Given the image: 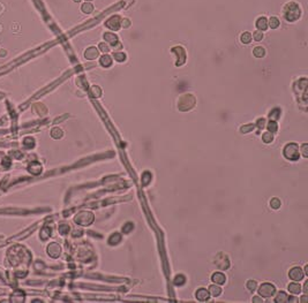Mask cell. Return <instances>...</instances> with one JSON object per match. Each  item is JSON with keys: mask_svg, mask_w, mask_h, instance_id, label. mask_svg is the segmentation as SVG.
<instances>
[{"mask_svg": "<svg viewBox=\"0 0 308 303\" xmlns=\"http://www.w3.org/2000/svg\"><path fill=\"white\" fill-rule=\"evenodd\" d=\"M284 17L289 22H294L301 16V8L295 1H290L284 6Z\"/></svg>", "mask_w": 308, "mask_h": 303, "instance_id": "1", "label": "cell"}, {"mask_svg": "<svg viewBox=\"0 0 308 303\" xmlns=\"http://www.w3.org/2000/svg\"><path fill=\"white\" fill-rule=\"evenodd\" d=\"M284 157L290 160H298L300 157L299 147L295 143H290L284 148Z\"/></svg>", "mask_w": 308, "mask_h": 303, "instance_id": "2", "label": "cell"}, {"mask_svg": "<svg viewBox=\"0 0 308 303\" xmlns=\"http://www.w3.org/2000/svg\"><path fill=\"white\" fill-rule=\"evenodd\" d=\"M194 105H195V98L192 95H184L179 99L178 107L181 111H187V110H190Z\"/></svg>", "mask_w": 308, "mask_h": 303, "instance_id": "3", "label": "cell"}, {"mask_svg": "<svg viewBox=\"0 0 308 303\" xmlns=\"http://www.w3.org/2000/svg\"><path fill=\"white\" fill-rule=\"evenodd\" d=\"M276 292V287L270 282H264L259 288V294L262 297H271Z\"/></svg>", "mask_w": 308, "mask_h": 303, "instance_id": "4", "label": "cell"}, {"mask_svg": "<svg viewBox=\"0 0 308 303\" xmlns=\"http://www.w3.org/2000/svg\"><path fill=\"white\" fill-rule=\"evenodd\" d=\"M105 25L109 29L113 30V31L119 30L121 28V17L119 15H114V16L110 17V19L106 21Z\"/></svg>", "mask_w": 308, "mask_h": 303, "instance_id": "5", "label": "cell"}, {"mask_svg": "<svg viewBox=\"0 0 308 303\" xmlns=\"http://www.w3.org/2000/svg\"><path fill=\"white\" fill-rule=\"evenodd\" d=\"M304 271L301 270L300 267H298V266H294L292 267L290 271H289V277H290V279H292L293 281H300L304 279Z\"/></svg>", "mask_w": 308, "mask_h": 303, "instance_id": "6", "label": "cell"}, {"mask_svg": "<svg viewBox=\"0 0 308 303\" xmlns=\"http://www.w3.org/2000/svg\"><path fill=\"white\" fill-rule=\"evenodd\" d=\"M256 28L260 29L261 31L268 29V19L265 16H260L256 21Z\"/></svg>", "mask_w": 308, "mask_h": 303, "instance_id": "7", "label": "cell"}, {"mask_svg": "<svg viewBox=\"0 0 308 303\" xmlns=\"http://www.w3.org/2000/svg\"><path fill=\"white\" fill-rule=\"evenodd\" d=\"M196 299L200 300V301H207L209 299V290H207L205 288H200L199 290H196L195 293Z\"/></svg>", "mask_w": 308, "mask_h": 303, "instance_id": "8", "label": "cell"}, {"mask_svg": "<svg viewBox=\"0 0 308 303\" xmlns=\"http://www.w3.org/2000/svg\"><path fill=\"white\" fill-rule=\"evenodd\" d=\"M84 57L87 58V59H96L98 57V50L96 47H94V46H91L89 49H87L85 52H84Z\"/></svg>", "mask_w": 308, "mask_h": 303, "instance_id": "9", "label": "cell"}, {"mask_svg": "<svg viewBox=\"0 0 308 303\" xmlns=\"http://www.w3.org/2000/svg\"><path fill=\"white\" fill-rule=\"evenodd\" d=\"M211 279H212L214 282H216V284H218V285H223V284L226 281V277L222 273V272H216V273L212 274Z\"/></svg>", "mask_w": 308, "mask_h": 303, "instance_id": "10", "label": "cell"}, {"mask_svg": "<svg viewBox=\"0 0 308 303\" xmlns=\"http://www.w3.org/2000/svg\"><path fill=\"white\" fill-rule=\"evenodd\" d=\"M104 39L112 45H114L117 42H119V40H118V36L112 34V32H105V34H104Z\"/></svg>", "mask_w": 308, "mask_h": 303, "instance_id": "11", "label": "cell"}, {"mask_svg": "<svg viewBox=\"0 0 308 303\" xmlns=\"http://www.w3.org/2000/svg\"><path fill=\"white\" fill-rule=\"evenodd\" d=\"M99 62H100V65H102V66L110 67L111 65H112V58H111L109 54H104L103 57H100Z\"/></svg>", "mask_w": 308, "mask_h": 303, "instance_id": "12", "label": "cell"}, {"mask_svg": "<svg viewBox=\"0 0 308 303\" xmlns=\"http://www.w3.org/2000/svg\"><path fill=\"white\" fill-rule=\"evenodd\" d=\"M289 292L290 293H293V294H299L301 292V286L298 284V282H292L289 285Z\"/></svg>", "mask_w": 308, "mask_h": 303, "instance_id": "13", "label": "cell"}, {"mask_svg": "<svg viewBox=\"0 0 308 303\" xmlns=\"http://www.w3.org/2000/svg\"><path fill=\"white\" fill-rule=\"evenodd\" d=\"M220 293H222V288L220 287H218V286H215V285H212L209 287V294H211L212 296H219L220 295Z\"/></svg>", "mask_w": 308, "mask_h": 303, "instance_id": "14", "label": "cell"}, {"mask_svg": "<svg viewBox=\"0 0 308 303\" xmlns=\"http://www.w3.org/2000/svg\"><path fill=\"white\" fill-rule=\"evenodd\" d=\"M287 300H289V296L286 295V293H284V292H279L277 294V296H276V302H278V303H284V302H287Z\"/></svg>", "mask_w": 308, "mask_h": 303, "instance_id": "15", "label": "cell"}, {"mask_svg": "<svg viewBox=\"0 0 308 303\" xmlns=\"http://www.w3.org/2000/svg\"><path fill=\"white\" fill-rule=\"evenodd\" d=\"M279 24H280V22H279V20H278L276 16H272V17L269 19L268 25H270L271 29H276V28H278V27H279Z\"/></svg>", "mask_w": 308, "mask_h": 303, "instance_id": "16", "label": "cell"}, {"mask_svg": "<svg viewBox=\"0 0 308 303\" xmlns=\"http://www.w3.org/2000/svg\"><path fill=\"white\" fill-rule=\"evenodd\" d=\"M83 13H85V14H90L92 13V10H94V6H92V4L90 2H84L82 5V7H81Z\"/></svg>", "mask_w": 308, "mask_h": 303, "instance_id": "17", "label": "cell"}, {"mask_svg": "<svg viewBox=\"0 0 308 303\" xmlns=\"http://www.w3.org/2000/svg\"><path fill=\"white\" fill-rule=\"evenodd\" d=\"M240 40L244 44H249L252 42V35L249 32H244V34H241Z\"/></svg>", "mask_w": 308, "mask_h": 303, "instance_id": "18", "label": "cell"}, {"mask_svg": "<svg viewBox=\"0 0 308 303\" xmlns=\"http://www.w3.org/2000/svg\"><path fill=\"white\" fill-rule=\"evenodd\" d=\"M254 55H255L256 58H262L264 57V54H265V51H264V49H263L262 46H256L255 49H254Z\"/></svg>", "mask_w": 308, "mask_h": 303, "instance_id": "19", "label": "cell"}, {"mask_svg": "<svg viewBox=\"0 0 308 303\" xmlns=\"http://www.w3.org/2000/svg\"><path fill=\"white\" fill-rule=\"evenodd\" d=\"M174 285L175 286H182L185 282H186V278H185V275H182V274H179V275H177L175 278H174Z\"/></svg>", "mask_w": 308, "mask_h": 303, "instance_id": "20", "label": "cell"}, {"mask_svg": "<svg viewBox=\"0 0 308 303\" xmlns=\"http://www.w3.org/2000/svg\"><path fill=\"white\" fill-rule=\"evenodd\" d=\"M267 128H268V130H269L270 133H276V132L278 130L277 122H276L275 120H271V121H269V123H268Z\"/></svg>", "mask_w": 308, "mask_h": 303, "instance_id": "21", "label": "cell"}, {"mask_svg": "<svg viewBox=\"0 0 308 303\" xmlns=\"http://www.w3.org/2000/svg\"><path fill=\"white\" fill-rule=\"evenodd\" d=\"M113 57H114V60H117V61H119V62H122V61L126 60V54L122 53V52H115V53L113 54Z\"/></svg>", "mask_w": 308, "mask_h": 303, "instance_id": "22", "label": "cell"}, {"mask_svg": "<svg viewBox=\"0 0 308 303\" xmlns=\"http://www.w3.org/2000/svg\"><path fill=\"white\" fill-rule=\"evenodd\" d=\"M246 286H247L248 290H250V292H254V290L257 288V284H256V281L254 280H248Z\"/></svg>", "mask_w": 308, "mask_h": 303, "instance_id": "23", "label": "cell"}, {"mask_svg": "<svg viewBox=\"0 0 308 303\" xmlns=\"http://www.w3.org/2000/svg\"><path fill=\"white\" fill-rule=\"evenodd\" d=\"M272 140H274V135H272V133L267 132L265 134H263V142H265V143H270V142H272Z\"/></svg>", "mask_w": 308, "mask_h": 303, "instance_id": "24", "label": "cell"}, {"mask_svg": "<svg viewBox=\"0 0 308 303\" xmlns=\"http://www.w3.org/2000/svg\"><path fill=\"white\" fill-rule=\"evenodd\" d=\"M91 95L94 97H99L100 95H102V90H100V88L99 87H92L91 88Z\"/></svg>", "mask_w": 308, "mask_h": 303, "instance_id": "25", "label": "cell"}, {"mask_svg": "<svg viewBox=\"0 0 308 303\" xmlns=\"http://www.w3.org/2000/svg\"><path fill=\"white\" fill-rule=\"evenodd\" d=\"M51 135H52L54 138H59V137L62 136V132H61V129H59V128H54V129H52Z\"/></svg>", "mask_w": 308, "mask_h": 303, "instance_id": "26", "label": "cell"}, {"mask_svg": "<svg viewBox=\"0 0 308 303\" xmlns=\"http://www.w3.org/2000/svg\"><path fill=\"white\" fill-rule=\"evenodd\" d=\"M270 205L272 209H278V207L280 206V201L278 200V198H272L270 201Z\"/></svg>", "mask_w": 308, "mask_h": 303, "instance_id": "27", "label": "cell"}, {"mask_svg": "<svg viewBox=\"0 0 308 303\" xmlns=\"http://www.w3.org/2000/svg\"><path fill=\"white\" fill-rule=\"evenodd\" d=\"M253 37H254V39H255V40L260 42V40H261V39L263 38V32L261 31V30H256L255 32H254V35H253Z\"/></svg>", "mask_w": 308, "mask_h": 303, "instance_id": "28", "label": "cell"}, {"mask_svg": "<svg viewBox=\"0 0 308 303\" xmlns=\"http://www.w3.org/2000/svg\"><path fill=\"white\" fill-rule=\"evenodd\" d=\"M98 47H99V51L104 52V53H107V52L110 51V47L105 43H100V44L98 45Z\"/></svg>", "mask_w": 308, "mask_h": 303, "instance_id": "29", "label": "cell"}, {"mask_svg": "<svg viewBox=\"0 0 308 303\" xmlns=\"http://www.w3.org/2000/svg\"><path fill=\"white\" fill-rule=\"evenodd\" d=\"M130 25V20L129 19H121V27L128 28Z\"/></svg>", "mask_w": 308, "mask_h": 303, "instance_id": "30", "label": "cell"}, {"mask_svg": "<svg viewBox=\"0 0 308 303\" xmlns=\"http://www.w3.org/2000/svg\"><path fill=\"white\" fill-rule=\"evenodd\" d=\"M129 228H133V225H132V224H127L125 227H122V230H124L125 233H129Z\"/></svg>", "mask_w": 308, "mask_h": 303, "instance_id": "31", "label": "cell"}, {"mask_svg": "<svg viewBox=\"0 0 308 303\" xmlns=\"http://www.w3.org/2000/svg\"><path fill=\"white\" fill-rule=\"evenodd\" d=\"M301 151H302V153H304V157L306 158L308 156V153H307V144H304L302 145V148H301Z\"/></svg>", "mask_w": 308, "mask_h": 303, "instance_id": "32", "label": "cell"}, {"mask_svg": "<svg viewBox=\"0 0 308 303\" xmlns=\"http://www.w3.org/2000/svg\"><path fill=\"white\" fill-rule=\"evenodd\" d=\"M121 47H122V44H121L120 42H117L115 44L113 45V49H114V50H121Z\"/></svg>", "mask_w": 308, "mask_h": 303, "instance_id": "33", "label": "cell"}, {"mask_svg": "<svg viewBox=\"0 0 308 303\" xmlns=\"http://www.w3.org/2000/svg\"><path fill=\"white\" fill-rule=\"evenodd\" d=\"M264 121H265L264 119H259V121H257V125H259V127H260V128H263V127H264Z\"/></svg>", "mask_w": 308, "mask_h": 303, "instance_id": "34", "label": "cell"}, {"mask_svg": "<svg viewBox=\"0 0 308 303\" xmlns=\"http://www.w3.org/2000/svg\"><path fill=\"white\" fill-rule=\"evenodd\" d=\"M307 286H308V281H306V282H305V286H304V292H305V294H307V292H308Z\"/></svg>", "mask_w": 308, "mask_h": 303, "instance_id": "35", "label": "cell"}, {"mask_svg": "<svg viewBox=\"0 0 308 303\" xmlns=\"http://www.w3.org/2000/svg\"><path fill=\"white\" fill-rule=\"evenodd\" d=\"M253 301H254V302H262V300H260L259 297H255V299H254Z\"/></svg>", "mask_w": 308, "mask_h": 303, "instance_id": "36", "label": "cell"}, {"mask_svg": "<svg viewBox=\"0 0 308 303\" xmlns=\"http://www.w3.org/2000/svg\"><path fill=\"white\" fill-rule=\"evenodd\" d=\"M301 301H302V302H306V301H307V297H306V295H304V297L301 299Z\"/></svg>", "mask_w": 308, "mask_h": 303, "instance_id": "37", "label": "cell"}, {"mask_svg": "<svg viewBox=\"0 0 308 303\" xmlns=\"http://www.w3.org/2000/svg\"><path fill=\"white\" fill-rule=\"evenodd\" d=\"M305 274H308V265L305 266Z\"/></svg>", "mask_w": 308, "mask_h": 303, "instance_id": "38", "label": "cell"}, {"mask_svg": "<svg viewBox=\"0 0 308 303\" xmlns=\"http://www.w3.org/2000/svg\"><path fill=\"white\" fill-rule=\"evenodd\" d=\"M74 1H75V2H80V1H81V0H74Z\"/></svg>", "mask_w": 308, "mask_h": 303, "instance_id": "39", "label": "cell"}, {"mask_svg": "<svg viewBox=\"0 0 308 303\" xmlns=\"http://www.w3.org/2000/svg\"><path fill=\"white\" fill-rule=\"evenodd\" d=\"M85 1H91V0H85Z\"/></svg>", "mask_w": 308, "mask_h": 303, "instance_id": "40", "label": "cell"}]
</instances>
